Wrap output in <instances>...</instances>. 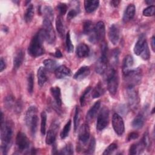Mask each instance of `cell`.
<instances>
[{
	"instance_id": "1",
	"label": "cell",
	"mask_w": 155,
	"mask_h": 155,
	"mask_svg": "<svg viewBox=\"0 0 155 155\" xmlns=\"http://www.w3.org/2000/svg\"><path fill=\"white\" fill-rule=\"evenodd\" d=\"M13 124L11 121L1 122V148L3 154H7L12 142Z\"/></svg>"
},
{
	"instance_id": "2",
	"label": "cell",
	"mask_w": 155,
	"mask_h": 155,
	"mask_svg": "<svg viewBox=\"0 0 155 155\" xmlns=\"http://www.w3.org/2000/svg\"><path fill=\"white\" fill-rule=\"evenodd\" d=\"M45 40L43 29H41L31 39L30 43L28 52L32 57H38L45 53L43 42Z\"/></svg>"
},
{
	"instance_id": "3",
	"label": "cell",
	"mask_w": 155,
	"mask_h": 155,
	"mask_svg": "<svg viewBox=\"0 0 155 155\" xmlns=\"http://www.w3.org/2000/svg\"><path fill=\"white\" fill-rule=\"evenodd\" d=\"M38 110L35 106L30 107L25 114V122L26 125L30 130V133L33 136H35L38 128Z\"/></svg>"
},
{
	"instance_id": "4",
	"label": "cell",
	"mask_w": 155,
	"mask_h": 155,
	"mask_svg": "<svg viewBox=\"0 0 155 155\" xmlns=\"http://www.w3.org/2000/svg\"><path fill=\"white\" fill-rule=\"evenodd\" d=\"M108 47L106 42H104L101 47V55L97 59L95 65V71L99 74H104L107 67Z\"/></svg>"
},
{
	"instance_id": "5",
	"label": "cell",
	"mask_w": 155,
	"mask_h": 155,
	"mask_svg": "<svg viewBox=\"0 0 155 155\" xmlns=\"http://www.w3.org/2000/svg\"><path fill=\"white\" fill-rule=\"evenodd\" d=\"M124 75L125 81L127 83V86L135 87V85L140 83L142 77V72L140 68H136L135 69H131Z\"/></svg>"
},
{
	"instance_id": "6",
	"label": "cell",
	"mask_w": 155,
	"mask_h": 155,
	"mask_svg": "<svg viewBox=\"0 0 155 155\" xmlns=\"http://www.w3.org/2000/svg\"><path fill=\"white\" fill-rule=\"evenodd\" d=\"M107 88L110 93L112 95H114L117 90L119 85L118 75L114 68H111L107 76Z\"/></svg>"
},
{
	"instance_id": "7",
	"label": "cell",
	"mask_w": 155,
	"mask_h": 155,
	"mask_svg": "<svg viewBox=\"0 0 155 155\" xmlns=\"http://www.w3.org/2000/svg\"><path fill=\"white\" fill-rule=\"evenodd\" d=\"M126 91L129 107L133 110H136L138 107L139 98L138 96V93L136 90L135 87L127 86Z\"/></svg>"
},
{
	"instance_id": "8",
	"label": "cell",
	"mask_w": 155,
	"mask_h": 155,
	"mask_svg": "<svg viewBox=\"0 0 155 155\" xmlns=\"http://www.w3.org/2000/svg\"><path fill=\"white\" fill-rule=\"evenodd\" d=\"M109 122V110L107 107H104L100 110L96 124V130L97 131L103 130L108 124Z\"/></svg>"
},
{
	"instance_id": "9",
	"label": "cell",
	"mask_w": 155,
	"mask_h": 155,
	"mask_svg": "<svg viewBox=\"0 0 155 155\" xmlns=\"http://www.w3.org/2000/svg\"><path fill=\"white\" fill-rule=\"evenodd\" d=\"M16 145L17 150L20 153H24L29 150L30 142L25 133L21 131L18 132L16 137Z\"/></svg>"
},
{
	"instance_id": "10",
	"label": "cell",
	"mask_w": 155,
	"mask_h": 155,
	"mask_svg": "<svg viewBox=\"0 0 155 155\" xmlns=\"http://www.w3.org/2000/svg\"><path fill=\"white\" fill-rule=\"evenodd\" d=\"M44 32L45 38L49 44H53L56 40V35L51 24V21L47 18H44L43 20Z\"/></svg>"
},
{
	"instance_id": "11",
	"label": "cell",
	"mask_w": 155,
	"mask_h": 155,
	"mask_svg": "<svg viewBox=\"0 0 155 155\" xmlns=\"http://www.w3.org/2000/svg\"><path fill=\"white\" fill-rule=\"evenodd\" d=\"M112 125L115 133L121 136L123 134L125 131L124 122L122 117L117 113H114L112 117Z\"/></svg>"
},
{
	"instance_id": "12",
	"label": "cell",
	"mask_w": 155,
	"mask_h": 155,
	"mask_svg": "<svg viewBox=\"0 0 155 155\" xmlns=\"http://www.w3.org/2000/svg\"><path fill=\"white\" fill-rule=\"evenodd\" d=\"M58 130H59L58 123L56 121L53 122L52 124L50 126V129L48 130L47 133V136L45 138V142L47 145H51L54 143L56 140L57 131Z\"/></svg>"
},
{
	"instance_id": "13",
	"label": "cell",
	"mask_w": 155,
	"mask_h": 155,
	"mask_svg": "<svg viewBox=\"0 0 155 155\" xmlns=\"http://www.w3.org/2000/svg\"><path fill=\"white\" fill-rule=\"evenodd\" d=\"M94 35L96 42L103 41L105 36V27L104 22L99 21L95 25Z\"/></svg>"
},
{
	"instance_id": "14",
	"label": "cell",
	"mask_w": 155,
	"mask_h": 155,
	"mask_svg": "<svg viewBox=\"0 0 155 155\" xmlns=\"http://www.w3.org/2000/svg\"><path fill=\"white\" fill-rule=\"evenodd\" d=\"M120 37V31L118 26L116 24H113L110 26L108 30V38L110 42L116 45L117 44Z\"/></svg>"
},
{
	"instance_id": "15",
	"label": "cell",
	"mask_w": 155,
	"mask_h": 155,
	"mask_svg": "<svg viewBox=\"0 0 155 155\" xmlns=\"http://www.w3.org/2000/svg\"><path fill=\"white\" fill-rule=\"evenodd\" d=\"M90 136V131L88 125L86 124H82L79 130L78 137L79 141L82 143H86L89 139Z\"/></svg>"
},
{
	"instance_id": "16",
	"label": "cell",
	"mask_w": 155,
	"mask_h": 155,
	"mask_svg": "<svg viewBox=\"0 0 155 155\" xmlns=\"http://www.w3.org/2000/svg\"><path fill=\"white\" fill-rule=\"evenodd\" d=\"M100 107H101V101H97L90 108V110L88 111L86 114V120L88 122H91L92 120H93V119L96 117V115L97 114L100 108Z\"/></svg>"
},
{
	"instance_id": "17",
	"label": "cell",
	"mask_w": 155,
	"mask_h": 155,
	"mask_svg": "<svg viewBox=\"0 0 155 155\" xmlns=\"http://www.w3.org/2000/svg\"><path fill=\"white\" fill-rule=\"evenodd\" d=\"M54 74L58 79H63L71 75V70L65 65L58 67L54 71Z\"/></svg>"
},
{
	"instance_id": "18",
	"label": "cell",
	"mask_w": 155,
	"mask_h": 155,
	"mask_svg": "<svg viewBox=\"0 0 155 155\" xmlns=\"http://www.w3.org/2000/svg\"><path fill=\"white\" fill-rule=\"evenodd\" d=\"M135 12H136V8H135L134 5L133 4H129L126 8L124 13L123 18H122L124 22H128V21H131L134 16Z\"/></svg>"
},
{
	"instance_id": "19",
	"label": "cell",
	"mask_w": 155,
	"mask_h": 155,
	"mask_svg": "<svg viewBox=\"0 0 155 155\" xmlns=\"http://www.w3.org/2000/svg\"><path fill=\"white\" fill-rule=\"evenodd\" d=\"M146 43L147 41L145 36L144 35H141L138 38L134 47V52L136 55L140 56Z\"/></svg>"
},
{
	"instance_id": "20",
	"label": "cell",
	"mask_w": 155,
	"mask_h": 155,
	"mask_svg": "<svg viewBox=\"0 0 155 155\" xmlns=\"http://www.w3.org/2000/svg\"><path fill=\"white\" fill-rule=\"evenodd\" d=\"M90 73V68L87 66L81 67L74 74L73 78L78 81H81L85 79L89 75Z\"/></svg>"
},
{
	"instance_id": "21",
	"label": "cell",
	"mask_w": 155,
	"mask_h": 155,
	"mask_svg": "<svg viewBox=\"0 0 155 155\" xmlns=\"http://www.w3.org/2000/svg\"><path fill=\"white\" fill-rule=\"evenodd\" d=\"M24 58V54L21 49H19L16 52L13 58V68L15 70H18L22 65Z\"/></svg>"
},
{
	"instance_id": "22",
	"label": "cell",
	"mask_w": 155,
	"mask_h": 155,
	"mask_svg": "<svg viewBox=\"0 0 155 155\" xmlns=\"http://www.w3.org/2000/svg\"><path fill=\"white\" fill-rule=\"evenodd\" d=\"M76 53L79 58H85L90 53V48L85 44L81 43L77 46Z\"/></svg>"
},
{
	"instance_id": "23",
	"label": "cell",
	"mask_w": 155,
	"mask_h": 155,
	"mask_svg": "<svg viewBox=\"0 0 155 155\" xmlns=\"http://www.w3.org/2000/svg\"><path fill=\"white\" fill-rule=\"evenodd\" d=\"M133 58L131 55H127L122 62V71L124 74L127 73L131 70V67L133 65Z\"/></svg>"
},
{
	"instance_id": "24",
	"label": "cell",
	"mask_w": 155,
	"mask_h": 155,
	"mask_svg": "<svg viewBox=\"0 0 155 155\" xmlns=\"http://www.w3.org/2000/svg\"><path fill=\"white\" fill-rule=\"evenodd\" d=\"M145 123V114L143 112L139 113L133 120L132 126L136 129L141 128Z\"/></svg>"
},
{
	"instance_id": "25",
	"label": "cell",
	"mask_w": 155,
	"mask_h": 155,
	"mask_svg": "<svg viewBox=\"0 0 155 155\" xmlns=\"http://www.w3.org/2000/svg\"><path fill=\"white\" fill-rule=\"evenodd\" d=\"M145 148H146L145 146L141 140V141H140L136 143L132 144L131 145V147H130V150H129V154H133V155L139 154L141 153Z\"/></svg>"
},
{
	"instance_id": "26",
	"label": "cell",
	"mask_w": 155,
	"mask_h": 155,
	"mask_svg": "<svg viewBox=\"0 0 155 155\" xmlns=\"http://www.w3.org/2000/svg\"><path fill=\"white\" fill-rule=\"evenodd\" d=\"M37 76H38V85L40 87H42L47 81V70L45 68V67H40L38 68L37 71Z\"/></svg>"
},
{
	"instance_id": "27",
	"label": "cell",
	"mask_w": 155,
	"mask_h": 155,
	"mask_svg": "<svg viewBox=\"0 0 155 155\" xmlns=\"http://www.w3.org/2000/svg\"><path fill=\"white\" fill-rule=\"evenodd\" d=\"M99 5V1L97 0H86L84 1V8L85 11L88 13H92L96 10Z\"/></svg>"
},
{
	"instance_id": "28",
	"label": "cell",
	"mask_w": 155,
	"mask_h": 155,
	"mask_svg": "<svg viewBox=\"0 0 155 155\" xmlns=\"http://www.w3.org/2000/svg\"><path fill=\"white\" fill-rule=\"evenodd\" d=\"M50 92L56 102V104L58 106H61L62 105V98L60 88L58 87H53L50 88Z\"/></svg>"
},
{
	"instance_id": "29",
	"label": "cell",
	"mask_w": 155,
	"mask_h": 155,
	"mask_svg": "<svg viewBox=\"0 0 155 155\" xmlns=\"http://www.w3.org/2000/svg\"><path fill=\"white\" fill-rule=\"evenodd\" d=\"M56 27L59 36L61 38H64V37L65 36V25H64V21H62V18L60 16H58L56 19Z\"/></svg>"
},
{
	"instance_id": "30",
	"label": "cell",
	"mask_w": 155,
	"mask_h": 155,
	"mask_svg": "<svg viewBox=\"0 0 155 155\" xmlns=\"http://www.w3.org/2000/svg\"><path fill=\"white\" fill-rule=\"evenodd\" d=\"M94 25L93 22L90 21H86L83 25V31L85 35L88 36V37L94 35Z\"/></svg>"
},
{
	"instance_id": "31",
	"label": "cell",
	"mask_w": 155,
	"mask_h": 155,
	"mask_svg": "<svg viewBox=\"0 0 155 155\" xmlns=\"http://www.w3.org/2000/svg\"><path fill=\"white\" fill-rule=\"evenodd\" d=\"M104 93H105L104 88L103 87L102 84L99 82L92 90L91 96L94 99L97 98L102 96Z\"/></svg>"
},
{
	"instance_id": "32",
	"label": "cell",
	"mask_w": 155,
	"mask_h": 155,
	"mask_svg": "<svg viewBox=\"0 0 155 155\" xmlns=\"http://www.w3.org/2000/svg\"><path fill=\"white\" fill-rule=\"evenodd\" d=\"M43 64L47 71H53L57 68V63L55 61L51 59H47L43 61Z\"/></svg>"
},
{
	"instance_id": "33",
	"label": "cell",
	"mask_w": 155,
	"mask_h": 155,
	"mask_svg": "<svg viewBox=\"0 0 155 155\" xmlns=\"http://www.w3.org/2000/svg\"><path fill=\"white\" fill-rule=\"evenodd\" d=\"M34 16V8L32 4H30L24 14V20L26 22H30Z\"/></svg>"
},
{
	"instance_id": "34",
	"label": "cell",
	"mask_w": 155,
	"mask_h": 155,
	"mask_svg": "<svg viewBox=\"0 0 155 155\" xmlns=\"http://www.w3.org/2000/svg\"><path fill=\"white\" fill-rule=\"evenodd\" d=\"M91 88L90 87H88L87 88H86V89L84 90V93H82V94L81 95V97H80V104L81 105V107H84L88 101V96L90 93L91 92Z\"/></svg>"
},
{
	"instance_id": "35",
	"label": "cell",
	"mask_w": 155,
	"mask_h": 155,
	"mask_svg": "<svg viewBox=\"0 0 155 155\" xmlns=\"http://www.w3.org/2000/svg\"><path fill=\"white\" fill-rule=\"evenodd\" d=\"M80 109L79 107H76L75 108V113L74 115L73 118V124H74V130L76 131L78 130V128L79 127V123H80V119H81V113H80Z\"/></svg>"
},
{
	"instance_id": "36",
	"label": "cell",
	"mask_w": 155,
	"mask_h": 155,
	"mask_svg": "<svg viewBox=\"0 0 155 155\" xmlns=\"http://www.w3.org/2000/svg\"><path fill=\"white\" fill-rule=\"evenodd\" d=\"M43 12L44 14V18H47L50 21H52L54 18V13L52 8L50 6L45 5L44 7Z\"/></svg>"
},
{
	"instance_id": "37",
	"label": "cell",
	"mask_w": 155,
	"mask_h": 155,
	"mask_svg": "<svg viewBox=\"0 0 155 155\" xmlns=\"http://www.w3.org/2000/svg\"><path fill=\"white\" fill-rule=\"evenodd\" d=\"M41 133L42 135L45 134L46 131V123H47V114L45 111H42L41 113Z\"/></svg>"
},
{
	"instance_id": "38",
	"label": "cell",
	"mask_w": 155,
	"mask_h": 155,
	"mask_svg": "<svg viewBox=\"0 0 155 155\" xmlns=\"http://www.w3.org/2000/svg\"><path fill=\"white\" fill-rule=\"evenodd\" d=\"M71 120H69L66 123L64 128L62 129V130L61 132L60 136L62 139H64L68 136L70 130V128H71Z\"/></svg>"
},
{
	"instance_id": "39",
	"label": "cell",
	"mask_w": 155,
	"mask_h": 155,
	"mask_svg": "<svg viewBox=\"0 0 155 155\" xmlns=\"http://www.w3.org/2000/svg\"><path fill=\"white\" fill-rule=\"evenodd\" d=\"M95 147H96V140H95V139L93 137L89 142L88 148L85 150V153L87 154H93L95 150Z\"/></svg>"
},
{
	"instance_id": "40",
	"label": "cell",
	"mask_w": 155,
	"mask_h": 155,
	"mask_svg": "<svg viewBox=\"0 0 155 155\" xmlns=\"http://www.w3.org/2000/svg\"><path fill=\"white\" fill-rule=\"evenodd\" d=\"M33 87H34L33 74V73H31L28 74L27 78V89L30 94H32L33 91Z\"/></svg>"
},
{
	"instance_id": "41",
	"label": "cell",
	"mask_w": 155,
	"mask_h": 155,
	"mask_svg": "<svg viewBox=\"0 0 155 155\" xmlns=\"http://www.w3.org/2000/svg\"><path fill=\"white\" fill-rule=\"evenodd\" d=\"M15 101L12 96H8L5 97L4 101V104L8 109H11L12 108H14L15 105Z\"/></svg>"
},
{
	"instance_id": "42",
	"label": "cell",
	"mask_w": 155,
	"mask_h": 155,
	"mask_svg": "<svg viewBox=\"0 0 155 155\" xmlns=\"http://www.w3.org/2000/svg\"><path fill=\"white\" fill-rule=\"evenodd\" d=\"M65 39H66V48L68 52L69 53H71L73 51L74 49V47L73 45L71 42V38H70V32L68 31V33L66 34L65 36Z\"/></svg>"
},
{
	"instance_id": "43",
	"label": "cell",
	"mask_w": 155,
	"mask_h": 155,
	"mask_svg": "<svg viewBox=\"0 0 155 155\" xmlns=\"http://www.w3.org/2000/svg\"><path fill=\"white\" fill-rule=\"evenodd\" d=\"M59 154H73V147L72 144L68 143L66 145L61 151L58 152Z\"/></svg>"
},
{
	"instance_id": "44",
	"label": "cell",
	"mask_w": 155,
	"mask_h": 155,
	"mask_svg": "<svg viewBox=\"0 0 155 155\" xmlns=\"http://www.w3.org/2000/svg\"><path fill=\"white\" fill-rule=\"evenodd\" d=\"M119 50L117 48L114 49L112 54L111 55V65H116L118 63L119 60Z\"/></svg>"
},
{
	"instance_id": "45",
	"label": "cell",
	"mask_w": 155,
	"mask_h": 155,
	"mask_svg": "<svg viewBox=\"0 0 155 155\" xmlns=\"http://www.w3.org/2000/svg\"><path fill=\"white\" fill-rule=\"evenodd\" d=\"M140 56H141V58L143 59V60H148L150 58V50H149V48H148V45L147 42L145 44L144 48L142 51V53H140Z\"/></svg>"
},
{
	"instance_id": "46",
	"label": "cell",
	"mask_w": 155,
	"mask_h": 155,
	"mask_svg": "<svg viewBox=\"0 0 155 155\" xmlns=\"http://www.w3.org/2000/svg\"><path fill=\"white\" fill-rule=\"evenodd\" d=\"M155 12V7L154 5H150L146 8H145L143 11V15L145 16H152L154 15Z\"/></svg>"
},
{
	"instance_id": "47",
	"label": "cell",
	"mask_w": 155,
	"mask_h": 155,
	"mask_svg": "<svg viewBox=\"0 0 155 155\" xmlns=\"http://www.w3.org/2000/svg\"><path fill=\"white\" fill-rule=\"evenodd\" d=\"M117 148V146L116 143H111L104 151L103 154L104 155H107V154H112Z\"/></svg>"
},
{
	"instance_id": "48",
	"label": "cell",
	"mask_w": 155,
	"mask_h": 155,
	"mask_svg": "<svg viewBox=\"0 0 155 155\" xmlns=\"http://www.w3.org/2000/svg\"><path fill=\"white\" fill-rule=\"evenodd\" d=\"M57 8H58V10L59 11L60 15H64L67 11L68 7H67V4L65 3H59L58 5Z\"/></svg>"
},
{
	"instance_id": "49",
	"label": "cell",
	"mask_w": 155,
	"mask_h": 155,
	"mask_svg": "<svg viewBox=\"0 0 155 155\" xmlns=\"http://www.w3.org/2000/svg\"><path fill=\"white\" fill-rule=\"evenodd\" d=\"M142 141L144 143L146 148H148L150 146V144H151L150 139V136H149V134H148V131H147L144 133L143 137L142 139Z\"/></svg>"
},
{
	"instance_id": "50",
	"label": "cell",
	"mask_w": 155,
	"mask_h": 155,
	"mask_svg": "<svg viewBox=\"0 0 155 155\" xmlns=\"http://www.w3.org/2000/svg\"><path fill=\"white\" fill-rule=\"evenodd\" d=\"M78 12L75 9H71L68 11L67 13V19L70 20L73 18H74L77 15H78Z\"/></svg>"
},
{
	"instance_id": "51",
	"label": "cell",
	"mask_w": 155,
	"mask_h": 155,
	"mask_svg": "<svg viewBox=\"0 0 155 155\" xmlns=\"http://www.w3.org/2000/svg\"><path fill=\"white\" fill-rule=\"evenodd\" d=\"M22 109V104L21 102L19 101H18L16 102L15 107H14V110L16 113H20Z\"/></svg>"
},
{
	"instance_id": "52",
	"label": "cell",
	"mask_w": 155,
	"mask_h": 155,
	"mask_svg": "<svg viewBox=\"0 0 155 155\" xmlns=\"http://www.w3.org/2000/svg\"><path fill=\"white\" fill-rule=\"evenodd\" d=\"M139 137V134L136 132H131L128 136V140L136 139Z\"/></svg>"
},
{
	"instance_id": "53",
	"label": "cell",
	"mask_w": 155,
	"mask_h": 155,
	"mask_svg": "<svg viewBox=\"0 0 155 155\" xmlns=\"http://www.w3.org/2000/svg\"><path fill=\"white\" fill-rule=\"evenodd\" d=\"M5 62L4 61L3 58H1V61H0V71L2 72L5 68Z\"/></svg>"
},
{
	"instance_id": "54",
	"label": "cell",
	"mask_w": 155,
	"mask_h": 155,
	"mask_svg": "<svg viewBox=\"0 0 155 155\" xmlns=\"http://www.w3.org/2000/svg\"><path fill=\"white\" fill-rule=\"evenodd\" d=\"M120 2V1H117V0H113L110 1V4L111 6L114 7H116L118 6V5L119 4V3Z\"/></svg>"
},
{
	"instance_id": "55",
	"label": "cell",
	"mask_w": 155,
	"mask_h": 155,
	"mask_svg": "<svg viewBox=\"0 0 155 155\" xmlns=\"http://www.w3.org/2000/svg\"><path fill=\"white\" fill-rule=\"evenodd\" d=\"M54 56L56 57L59 58H61L62 56V53H61V52L59 50H56L55 53H54Z\"/></svg>"
},
{
	"instance_id": "56",
	"label": "cell",
	"mask_w": 155,
	"mask_h": 155,
	"mask_svg": "<svg viewBox=\"0 0 155 155\" xmlns=\"http://www.w3.org/2000/svg\"><path fill=\"white\" fill-rule=\"evenodd\" d=\"M154 36H153L151 38V48L153 51H154Z\"/></svg>"
},
{
	"instance_id": "57",
	"label": "cell",
	"mask_w": 155,
	"mask_h": 155,
	"mask_svg": "<svg viewBox=\"0 0 155 155\" xmlns=\"http://www.w3.org/2000/svg\"><path fill=\"white\" fill-rule=\"evenodd\" d=\"M145 2H146L148 5H153V4L154 3V1H153V0H148V1H145Z\"/></svg>"
}]
</instances>
